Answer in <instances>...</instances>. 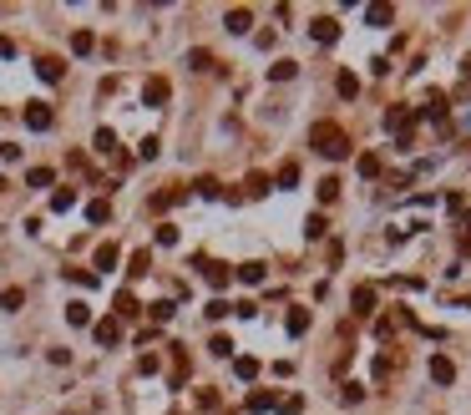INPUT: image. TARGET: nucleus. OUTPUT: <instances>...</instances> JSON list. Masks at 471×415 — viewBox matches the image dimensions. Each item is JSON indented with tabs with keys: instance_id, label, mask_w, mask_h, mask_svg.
<instances>
[{
	"instance_id": "f257e3e1",
	"label": "nucleus",
	"mask_w": 471,
	"mask_h": 415,
	"mask_svg": "<svg viewBox=\"0 0 471 415\" xmlns=\"http://www.w3.org/2000/svg\"><path fill=\"white\" fill-rule=\"evenodd\" d=\"M309 147L325 152L330 162H345L350 157V137H345V127H339V122H314L309 127Z\"/></svg>"
},
{
	"instance_id": "f03ea898",
	"label": "nucleus",
	"mask_w": 471,
	"mask_h": 415,
	"mask_svg": "<svg viewBox=\"0 0 471 415\" xmlns=\"http://www.w3.org/2000/svg\"><path fill=\"white\" fill-rule=\"evenodd\" d=\"M309 36L319 41V46H335V41H339V20L335 15H314L309 20Z\"/></svg>"
},
{
	"instance_id": "7ed1b4c3",
	"label": "nucleus",
	"mask_w": 471,
	"mask_h": 415,
	"mask_svg": "<svg viewBox=\"0 0 471 415\" xmlns=\"http://www.w3.org/2000/svg\"><path fill=\"white\" fill-rule=\"evenodd\" d=\"M167 97H173V86H167L162 76H147L142 81V106H167Z\"/></svg>"
},
{
	"instance_id": "20e7f679",
	"label": "nucleus",
	"mask_w": 471,
	"mask_h": 415,
	"mask_svg": "<svg viewBox=\"0 0 471 415\" xmlns=\"http://www.w3.org/2000/svg\"><path fill=\"white\" fill-rule=\"evenodd\" d=\"M92 335H97L101 349H117V344H122V319H97V324H92Z\"/></svg>"
},
{
	"instance_id": "39448f33",
	"label": "nucleus",
	"mask_w": 471,
	"mask_h": 415,
	"mask_svg": "<svg viewBox=\"0 0 471 415\" xmlns=\"http://www.w3.org/2000/svg\"><path fill=\"white\" fill-rule=\"evenodd\" d=\"M51 106L46 101H26V127H31V132H51Z\"/></svg>"
},
{
	"instance_id": "423d86ee",
	"label": "nucleus",
	"mask_w": 471,
	"mask_h": 415,
	"mask_svg": "<svg viewBox=\"0 0 471 415\" xmlns=\"http://www.w3.org/2000/svg\"><path fill=\"white\" fill-rule=\"evenodd\" d=\"M360 15H365V26H375V31H385V26H395V10L385 6V0H370V6L360 10Z\"/></svg>"
},
{
	"instance_id": "0eeeda50",
	"label": "nucleus",
	"mask_w": 471,
	"mask_h": 415,
	"mask_svg": "<svg viewBox=\"0 0 471 415\" xmlns=\"http://www.w3.org/2000/svg\"><path fill=\"white\" fill-rule=\"evenodd\" d=\"M198 269L208 279V289H228V279H233V269L228 264H213V258H198Z\"/></svg>"
},
{
	"instance_id": "6e6552de",
	"label": "nucleus",
	"mask_w": 471,
	"mask_h": 415,
	"mask_svg": "<svg viewBox=\"0 0 471 415\" xmlns=\"http://www.w3.org/2000/svg\"><path fill=\"white\" fill-rule=\"evenodd\" d=\"M416 122H441V127H446V92H431V97H426V106L416 112Z\"/></svg>"
},
{
	"instance_id": "1a4fd4ad",
	"label": "nucleus",
	"mask_w": 471,
	"mask_h": 415,
	"mask_svg": "<svg viewBox=\"0 0 471 415\" xmlns=\"http://www.w3.org/2000/svg\"><path fill=\"white\" fill-rule=\"evenodd\" d=\"M355 172H360V178H380V172H385V157H380V152H360V157H355Z\"/></svg>"
},
{
	"instance_id": "9d476101",
	"label": "nucleus",
	"mask_w": 471,
	"mask_h": 415,
	"mask_svg": "<svg viewBox=\"0 0 471 415\" xmlns=\"http://www.w3.org/2000/svg\"><path fill=\"white\" fill-rule=\"evenodd\" d=\"M183 198H188V188H162V192H153V198H147V208H153V213H167V208L183 203Z\"/></svg>"
},
{
	"instance_id": "9b49d317",
	"label": "nucleus",
	"mask_w": 471,
	"mask_h": 415,
	"mask_svg": "<svg viewBox=\"0 0 471 415\" xmlns=\"http://www.w3.org/2000/svg\"><path fill=\"white\" fill-rule=\"evenodd\" d=\"M426 370H431L436 385H451V380H456V365L446 360V355H431V360H426Z\"/></svg>"
},
{
	"instance_id": "f8f14e48",
	"label": "nucleus",
	"mask_w": 471,
	"mask_h": 415,
	"mask_svg": "<svg viewBox=\"0 0 471 415\" xmlns=\"http://www.w3.org/2000/svg\"><path fill=\"white\" fill-rule=\"evenodd\" d=\"M274 405H279V395H274V390H248V400H244L248 415H264V410H274Z\"/></svg>"
},
{
	"instance_id": "ddd939ff",
	"label": "nucleus",
	"mask_w": 471,
	"mask_h": 415,
	"mask_svg": "<svg viewBox=\"0 0 471 415\" xmlns=\"http://www.w3.org/2000/svg\"><path fill=\"white\" fill-rule=\"evenodd\" d=\"M350 304H355V314H360V319L375 314V283H360V289L350 294Z\"/></svg>"
},
{
	"instance_id": "4468645a",
	"label": "nucleus",
	"mask_w": 471,
	"mask_h": 415,
	"mask_svg": "<svg viewBox=\"0 0 471 415\" xmlns=\"http://www.w3.org/2000/svg\"><path fill=\"white\" fill-rule=\"evenodd\" d=\"M223 26H228V36H248V26H253V15H248L244 6H233V10L223 15Z\"/></svg>"
},
{
	"instance_id": "2eb2a0df",
	"label": "nucleus",
	"mask_w": 471,
	"mask_h": 415,
	"mask_svg": "<svg viewBox=\"0 0 471 415\" xmlns=\"http://www.w3.org/2000/svg\"><path fill=\"white\" fill-rule=\"evenodd\" d=\"M36 76H41V81H61V76H66V66H61L56 56H41V61H36Z\"/></svg>"
},
{
	"instance_id": "dca6fc26",
	"label": "nucleus",
	"mask_w": 471,
	"mask_h": 415,
	"mask_svg": "<svg viewBox=\"0 0 471 415\" xmlns=\"http://www.w3.org/2000/svg\"><path fill=\"white\" fill-rule=\"evenodd\" d=\"M137 314H142L137 294H127V289H122V294H117V314H112V319H137Z\"/></svg>"
},
{
	"instance_id": "f3484780",
	"label": "nucleus",
	"mask_w": 471,
	"mask_h": 415,
	"mask_svg": "<svg viewBox=\"0 0 471 415\" xmlns=\"http://www.w3.org/2000/svg\"><path fill=\"white\" fill-rule=\"evenodd\" d=\"M233 279L248 283V289H259V283H264V264H239V269H233Z\"/></svg>"
},
{
	"instance_id": "a211bd4d",
	"label": "nucleus",
	"mask_w": 471,
	"mask_h": 415,
	"mask_svg": "<svg viewBox=\"0 0 471 415\" xmlns=\"http://www.w3.org/2000/svg\"><path fill=\"white\" fill-rule=\"evenodd\" d=\"M233 375H239V380H259V360H253V355H233Z\"/></svg>"
},
{
	"instance_id": "6ab92c4d",
	"label": "nucleus",
	"mask_w": 471,
	"mask_h": 415,
	"mask_svg": "<svg viewBox=\"0 0 471 415\" xmlns=\"http://www.w3.org/2000/svg\"><path fill=\"white\" fill-rule=\"evenodd\" d=\"M66 324H76V330H87V324H92V304H66Z\"/></svg>"
},
{
	"instance_id": "aec40b11",
	"label": "nucleus",
	"mask_w": 471,
	"mask_h": 415,
	"mask_svg": "<svg viewBox=\"0 0 471 415\" xmlns=\"http://www.w3.org/2000/svg\"><path fill=\"white\" fill-rule=\"evenodd\" d=\"M365 400V385H355V380H339V405H360Z\"/></svg>"
},
{
	"instance_id": "412c9836",
	"label": "nucleus",
	"mask_w": 471,
	"mask_h": 415,
	"mask_svg": "<svg viewBox=\"0 0 471 415\" xmlns=\"http://www.w3.org/2000/svg\"><path fill=\"white\" fill-rule=\"evenodd\" d=\"M92 147L101 152V157H112V152H117V132H112V127H101V132L92 137Z\"/></svg>"
},
{
	"instance_id": "4be33fe9",
	"label": "nucleus",
	"mask_w": 471,
	"mask_h": 415,
	"mask_svg": "<svg viewBox=\"0 0 471 415\" xmlns=\"http://www.w3.org/2000/svg\"><path fill=\"white\" fill-rule=\"evenodd\" d=\"M71 208H76V192L71 188H56L51 192V213H71Z\"/></svg>"
},
{
	"instance_id": "5701e85b",
	"label": "nucleus",
	"mask_w": 471,
	"mask_h": 415,
	"mask_svg": "<svg viewBox=\"0 0 471 415\" xmlns=\"http://www.w3.org/2000/svg\"><path fill=\"white\" fill-rule=\"evenodd\" d=\"M117 264H122V248L117 244H101L97 248V269H117Z\"/></svg>"
},
{
	"instance_id": "b1692460",
	"label": "nucleus",
	"mask_w": 471,
	"mask_h": 415,
	"mask_svg": "<svg viewBox=\"0 0 471 415\" xmlns=\"http://www.w3.org/2000/svg\"><path fill=\"white\" fill-rule=\"evenodd\" d=\"M127 274H132V279L153 274V253H147V248H137V253H132V264H127Z\"/></svg>"
},
{
	"instance_id": "393cba45",
	"label": "nucleus",
	"mask_w": 471,
	"mask_h": 415,
	"mask_svg": "<svg viewBox=\"0 0 471 415\" xmlns=\"http://www.w3.org/2000/svg\"><path fill=\"white\" fill-rule=\"evenodd\" d=\"M299 76V61H274L269 66V81H294Z\"/></svg>"
},
{
	"instance_id": "a878e982",
	"label": "nucleus",
	"mask_w": 471,
	"mask_h": 415,
	"mask_svg": "<svg viewBox=\"0 0 471 415\" xmlns=\"http://www.w3.org/2000/svg\"><path fill=\"white\" fill-rule=\"evenodd\" d=\"M244 188H248V198H264L274 183H269V172H248V183H244Z\"/></svg>"
},
{
	"instance_id": "bb28decb",
	"label": "nucleus",
	"mask_w": 471,
	"mask_h": 415,
	"mask_svg": "<svg viewBox=\"0 0 471 415\" xmlns=\"http://www.w3.org/2000/svg\"><path fill=\"white\" fill-rule=\"evenodd\" d=\"M147 314H153V324H167L178 309H173V299H157V304H147Z\"/></svg>"
},
{
	"instance_id": "cd10ccee",
	"label": "nucleus",
	"mask_w": 471,
	"mask_h": 415,
	"mask_svg": "<svg viewBox=\"0 0 471 415\" xmlns=\"http://www.w3.org/2000/svg\"><path fill=\"white\" fill-rule=\"evenodd\" d=\"M71 51H76V56H92V51H97V36H92V31H76V36H71Z\"/></svg>"
},
{
	"instance_id": "c85d7f7f",
	"label": "nucleus",
	"mask_w": 471,
	"mask_h": 415,
	"mask_svg": "<svg viewBox=\"0 0 471 415\" xmlns=\"http://www.w3.org/2000/svg\"><path fill=\"white\" fill-rule=\"evenodd\" d=\"M284 330H289V335H304V330H309V309H289Z\"/></svg>"
},
{
	"instance_id": "c756f323",
	"label": "nucleus",
	"mask_w": 471,
	"mask_h": 415,
	"mask_svg": "<svg viewBox=\"0 0 471 415\" xmlns=\"http://www.w3.org/2000/svg\"><path fill=\"white\" fill-rule=\"evenodd\" d=\"M314 192H319V203H335V198H339V178H319Z\"/></svg>"
},
{
	"instance_id": "7c9ffc66",
	"label": "nucleus",
	"mask_w": 471,
	"mask_h": 415,
	"mask_svg": "<svg viewBox=\"0 0 471 415\" xmlns=\"http://www.w3.org/2000/svg\"><path fill=\"white\" fill-rule=\"evenodd\" d=\"M274 188H299V167H294V162H284L279 172H274Z\"/></svg>"
},
{
	"instance_id": "2f4dec72",
	"label": "nucleus",
	"mask_w": 471,
	"mask_h": 415,
	"mask_svg": "<svg viewBox=\"0 0 471 415\" xmlns=\"http://www.w3.org/2000/svg\"><path fill=\"white\" fill-rule=\"evenodd\" d=\"M26 183H31V188H51V183H56V172H51V167H31V172H26Z\"/></svg>"
},
{
	"instance_id": "473e14b6",
	"label": "nucleus",
	"mask_w": 471,
	"mask_h": 415,
	"mask_svg": "<svg viewBox=\"0 0 471 415\" xmlns=\"http://www.w3.org/2000/svg\"><path fill=\"white\" fill-rule=\"evenodd\" d=\"M20 304H26V289H6V294H0V309H6V314H15Z\"/></svg>"
},
{
	"instance_id": "72a5a7b5",
	"label": "nucleus",
	"mask_w": 471,
	"mask_h": 415,
	"mask_svg": "<svg viewBox=\"0 0 471 415\" xmlns=\"http://www.w3.org/2000/svg\"><path fill=\"white\" fill-rule=\"evenodd\" d=\"M87 218H92V223H106V218H112V203H106V198L87 203Z\"/></svg>"
},
{
	"instance_id": "f704fd0d",
	"label": "nucleus",
	"mask_w": 471,
	"mask_h": 415,
	"mask_svg": "<svg viewBox=\"0 0 471 415\" xmlns=\"http://www.w3.org/2000/svg\"><path fill=\"white\" fill-rule=\"evenodd\" d=\"M192 192H198V198H218V178H198V183H192Z\"/></svg>"
},
{
	"instance_id": "c9c22d12",
	"label": "nucleus",
	"mask_w": 471,
	"mask_h": 415,
	"mask_svg": "<svg viewBox=\"0 0 471 415\" xmlns=\"http://www.w3.org/2000/svg\"><path fill=\"white\" fill-rule=\"evenodd\" d=\"M188 66H192V71H213V56L198 46V51H188Z\"/></svg>"
},
{
	"instance_id": "e433bc0d",
	"label": "nucleus",
	"mask_w": 471,
	"mask_h": 415,
	"mask_svg": "<svg viewBox=\"0 0 471 415\" xmlns=\"http://www.w3.org/2000/svg\"><path fill=\"white\" fill-rule=\"evenodd\" d=\"M208 349H213L218 360H233V339H228V335H213V344H208Z\"/></svg>"
},
{
	"instance_id": "4c0bfd02",
	"label": "nucleus",
	"mask_w": 471,
	"mask_h": 415,
	"mask_svg": "<svg viewBox=\"0 0 471 415\" xmlns=\"http://www.w3.org/2000/svg\"><path fill=\"white\" fill-rule=\"evenodd\" d=\"M66 279L81 283V289H97V274H92V269H66Z\"/></svg>"
},
{
	"instance_id": "58836bf2",
	"label": "nucleus",
	"mask_w": 471,
	"mask_h": 415,
	"mask_svg": "<svg viewBox=\"0 0 471 415\" xmlns=\"http://www.w3.org/2000/svg\"><path fill=\"white\" fill-rule=\"evenodd\" d=\"M325 228H330V223H325V213H309V223H304V233H309V238H325Z\"/></svg>"
},
{
	"instance_id": "ea45409f",
	"label": "nucleus",
	"mask_w": 471,
	"mask_h": 415,
	"mask_svg": "<svg viewBox=\"0 0 471 415\" xmlns=\"http://www.w3.org/2000/svg\"><path fill=\"white\" fill-rule=\"evenodd\" d=\"M157 147H162L157 137H142V147H137V157H142V162H153V157H157Z\"/></svg>"
},
{
	"instance_id": "a19ab883",
	"label": "nucleus",
	"mask_w": 471,
	"mask_h": 415,
	"mask_svg": "<svg viewBox=\"0 0 471 415\" xmlns=\"http://www.w3.org/2000/svg\"><path fill=\"white\" fill-rule=\"evenodd\" d=\"M157 244L173 248V244H178V228H173V223H157Z\"/></svg>"
},
{
	"instance_id": "79ce46f5",
	"label": "nucleus",
	"mask_w": 471,
	"mask_h": 415,
	"mask_svg": "<svg viewBox=\"0 0 471 415\" xmlns=\"http://www.w3.org/2000/svg\"><path fill=\"white\" fill-rule=\"evenodd\" d=\"M228 309H233V304H228V299H208V309H203V314H208V319H223Z\"/></svg>"
},
{
	"instance_id": "37998d69",
	"label": "nucleus",
	"mask_w": 471,
	"mask_h": 415,
	"mask_svg": "<svg viewBox=\"0 0 471 415\" xmlns=\"http://www.w3.org/2000/svg\"><path fill=\"white\" fill-rule=\"evenodd\" d=\"M339 97H360V81L345 71V76H339Z\"/></svg>"
},
{
	"instance_id": "c03bdc74",
	"label": "nucleus",
	"mask_w": 471,
	"mask_h": 415,
	"mask_svg": "<svg viewBox=\"0 0 471 415\" xmlns=\"http://www.w3.org/2000/svg\"><path fill=\"white\" fill-rule=\"evenodd\" d=\"M0 162H20V147L15 142H0Z\"/></svg>"
},
{
	"instance_id": "a18cd8bd",
	"label": "nucleus",
	"mask_w": 471,
	"mask_h": 415,
	"mask_svg": "<svg viewBox=\"0 0 471 415\" xmlns=\"http://www.w3.org/2000/svg\"><path fill=\"white\" fill-rule=\"evenodd\" d=\"M299 410H304V400H299V395H289V400L279 405V415H299Z\"/></svg>"
},
{
	"instance_id": "49530a36",
	"label": "nucleus",
	"mask_w": 471,
	"mask_h": 415,
	"mask_svg": "<svg viewBox=\"0 0 471 415\" xmlns=\"http://www.w3.org/2000/svg\"><path fill=\"white\" fill-rule=\"evenodd\" d=\"M0 56H15V41L10 36H0Z\"/></svg>"
},
{
	"instance_id": "de8ad7c7",
	"label": "nucleus",
	"mask_w": 471,
	"mask_h": 415,
	"mask_svg": "<svg viewBox=\"0 0 471 415\" xmlns=\"http://www.w3.org/2000/svg\"><path fill=\"white\" fill-rule=\"evenodd\" d=\"M461 233H466V238H471V213H466V218H461Z\"/></svg>"
},
{
	"instance_id": "09e8293b",
	"label": "nucleus",
	"mask_w": 471,
	"mask_h": 415,
	"mask_svg": "<svg viewBox=\"0 0 471 415\" xmlns=\"http://www.w3.org/2000/svg\"><path fill=\"white\" fill-rule=\"evenodd\" d=\"M466 76H471V56H466Z\"/></svg>"
}]
</instances>
